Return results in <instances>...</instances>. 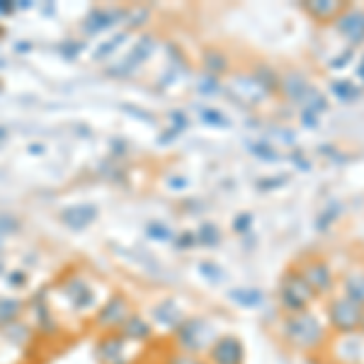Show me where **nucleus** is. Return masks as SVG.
Masks as SVG:
<instances>
[{
  "label": "nucleus",
  "instance_id": "obj_2",
  "mask_svg": "<svg viewBox=\"0 0 364 364\" xmlns=\"http://www.w3.org/2000/svg\"><path fill=\"white\" fill-rule=\"evenodd\" d=\"M338 27L352 44H362L364 42V13H362V10L350 8L348 13L338 20Z\"/></svg>",
  "mask_w": 364,
  "mask_h": 364
},
{
  "label": "nucleus",
  "instance_id": "obj_3",
  "mask_svg": "<svg viewBox=\"0 0 364 364\" xmlns=\"http://www.w3.org/2000/svg\"><path fill=\"white\" fill-rule=\"evenodd\" d=\"M360 75H362V80H364V63H362V66H360Z\"/></svg>",
  "mask_w": 364,
  "mask_h": 364
},
{
  "label": "nucleus",
  "instance_id": "obj_1",
  "mask_svg": "<svg viewBox=\"0 0 364 364\" xmlns=\"http://www.w3.org/2000/svg\"><path fill=\"white\" fill-rule=\"evenodd\" d=\"M306 10V15L316 25L326 27V25H338V20L352 8L350 3H328V0H318V3H304L301 5Z\"/></svg>",
  "mask_w": 364,
  "mask_h": 364
}]
</instances>
